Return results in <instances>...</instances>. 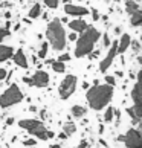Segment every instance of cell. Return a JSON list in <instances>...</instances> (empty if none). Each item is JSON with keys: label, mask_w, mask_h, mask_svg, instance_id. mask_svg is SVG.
<instances>
[{"label": "cell", "mask_w": 142, "mask_h": 148, "mask_svg": "<svg viewBox=\"0 0 142 148\" xmlns=\"http://www.w3.org/2000/svg\"><path fill=\"white\" fill-rule=\"evenodd\" d=\"M46 37L54 51H63L66 47V31H64L60 18H54L52 21H49L46 28Z\"/></svg>", "instance_id": "6da1fadb"}, {"label": "cell", "mask_w": 142, "mask_h": 148, "mask_svg": "<svg viewBox=\"0 0 142 148\" xmlns=\"http://www.w3.org/2000/svg\"><path fill=\"white\" fill-rule=\"evenodd\" d=\"M113 95L112 86H95L87 90V101L93 110H101Z\"/></svg>", "instance_id": "7a4b0ae2"}, {"label": "cell", "mask_w": 142, "mask_h": 148, "mask_svg": "<svg viewBox=\"0 0 142 148\" xmlns=\"http://www.w3.org/2000/svg\"><path fill=\"white\" fill-rule=\"evenodd\" d=\"M99 32L98 29L95 28H87L81 37L78 38V41H76V47H75V57L76 58H81L87 55V53L92 52V49H93L95 43L98 41V38H99Z\"/></svg>", "instance_id": "3957f363"}, {"label": "cell", "mask_w": 142, "mask_h": 148, "mask_svg": "<svg viewBox=\"0 0 142 148\" xmlns=\"http://www.w3.org/2000/svg\"><path fill=\"white\" fill-rule=\"evenodd\" d=\"M19 127L29 131V134L35 136V138L41 139V140H47V139L54 138V131H49L45 127V124L37 119H21L19 121Z\"/></svg>", "instance_id": "277c9868"}, {"label": "cell", "mask_w": 142, "mask_h": 148, "mask_svg": "<svg viewBox=\"0 0 142 148\" xmlns=\"http://www.w3.org/2000/svg\"><path fill=\"white\" fill-rule=\"evenodd\" d=\"M23 101V92L20 90L17 84H11L2 95H0V107L2 108H9Z\"/></svg>", "instance_id": "5b68a950"}, {"label": "cell", "mask_w": 142, "mask_h": 148, "mask_svg": "<svg viewBox=\"0 0 142 148\" xmlns=\"http://www.w3.org/2000/svg\"><path fill=\"white\" fill-rule=\"evenodd\" d=\"M75 89H76V76L75 75H66V78L61 81L60 89H58L60 98L61 99H69L73 95Z\"/></svg>", "instance_id": "8992f818"}, {"label": "cell", "mask_w": 142, "mask_h": 148, "mask_svg": "<svg viewBox=\"0 0 142 148\" xmlns=\"http://www.w3.org/2000/svg\"><path fill=\"white\" fill-rule=\"evenodd\" d=\"M32 79V86L40 87V89H45V87L49 86V75L45 70H37V72L31 76Z\"/></svg>", "instance_id": "52a82bcc"}, {"label": "cell", "mask_w": 142, "mask_h": 148, "mask_svg": "<svg viewBox=\"0 0 142 148\" xmlns=\"http://www.w3.org/2000/svg\"><path fill=\"white\" fill-rule=\"evenodd\" d=\"M64 12L69 15H76V17H81V15H87L89 14V9H86L84 6H78V5H64Z\"/></svg>", "instance_id": "ba28073f"}, {"label": "cell", "mask_w": 142, "mask_h": 148, "mask_svg": "<svg viewBox=\"0 0 142 148\" xmlns=\"http://www.w3.org/2000/svg\"><path fill=\"white\" fill-rule=\"evenodd\" d=\"M12 60H14V63L17 64L19 67H21V69H28L29 67V66H28V58H26L23 49H17V52L14 51Z\"/></svg>", "instance_id": "9c48e42d"}, {"label": "cell", "mask_w": 142, "mask_h": 148, "mask_svg": "<svg viewBox=\"0 0 142 148\" xmlns=\"http://www.w3.org/2000/svg\"><path fill=\"white\" fill-rule=\"evenodd\" d=\"M116 49H118V47H116V43H115L113 47L110 49V52L107 53V57H106L104 60H102V63H101V66H99V70H101V72H106V70L108 69V66L112 64L115 55H116Z\"/></svg>", "instance_id": "30bf717a"}, {"label": "cell", "mask_w": 142, "mask_h": 148, "mask_svg": "<svg viewBox=\"0 0 142 148\" xmlns=\"http://www.w3.org/2000/svg\"><path fill=\"white\" fill-rule=\"evenodd\" d=\"M69 28L72 29L73 32H78V34H83V32L89 28L87 26V23L84 20H80V18H76V20H72V21H69Z\"/></svg>", "instance_id": "8fae6325"}, {"label": "cell", "mask_w": 142, "mask_h": 148, "mask_svg": "<svg viewBox=\"0 0 142 148\" xmlns=\"http://www.w3.org/2000/svg\"><path fill=\"white\" fill-rule=\"evenodd\" d=\"M14 55V49L11 46H5V45H0V63L6 61V60L12 58Z\"/></svg>", "instance_id": "7c38bea8"}, {"label": "cell", "mask_w": 142, "mask_h": 148, "mask_svg": "<svg viewBox=\"0 0 142 148\" xmlns=\"http://www.w3.org/2000/svg\"><path fill=\"white\" fill-rule=\"evenodd\" d=\"M127 144L130 148H139L142 145V142L139 140V136L138 133H134V131H130L128 136H127Z\"/></svg>", "instance_id": "4fadbf2b"}, {"label": "cell", "mask_w": 142, "mask_h": 148, "mask_svg": "<svg viewBox=\"0 0 142 148\" xmlns=\"http://www.w3.org/2000/svg\"><path fill=\"white\" fill-rule=\"evenodd\" d=\"M29 18H38L41 15V5L40 3H34L29 9Z\"/></svg>", "instance_id": "5bb4252c"}, {"label": "cell", "mask_w": 142, "mask_h": 148, "mask_svg": "<svg viewBox=\"0 0 142 148\" xmlns=\"http://www.w3.org/2000/svg\"><path fill=\"white\" fill-rule=\"evenodd\" d=\"M70 112H72V114H73L75 118H83L84 114H86V108L83 106H73Z\"/></svg>", "instance_id": "9a60e30c"}, {"label": "cell", "mask_w": 142, "mask_h": 148, "mask_svg": "<svg viewBox=\"0 0 142 148\" xmlns=\"http://www.w3.org/2000/svg\"><path fill=\"white\" fill-rule=\"evenodd\" d=\"M52 69L57 73H63V72H66V64L61 61H52Z\"/></svg>", "instance_id": "2e32d148"}, {"label": "cell", "mask_w": 142, "mask_h": 148, "mask_svg": "<svg viewBox=\"0 0 142 148\" xmlns=\"http://www.w3.org/2000/svg\"><path fill=\"white\" fill-rule=\"evenodd\" d=\"M63 130H64V133H66V136H70V134H73L76 131V127H75V124H72V122H66L64 127H63Z\"/></svg>", "instance_id": "e0dca14e"}, {"label": "cell", "mask_w": 142, "mask_h": 148, "mask_svg": "<svg viewBox=\"0 0 142 148\" xmlns=\"http://www.w3.org/2000/svg\"><path fill=\"white\" fill-rule=\"evenodd\" d=\"M47 47H49V43H41V47H40V51H38V58H46L47 55Z\"/></svg>", "instance_id": "ac0fdd59"}, {"label": "cell", "mask_w": 142, "mask_h": 148, "mask_svg": "<svg viewBox=\"0 0 142 148\" xmlns=\"http://www.w3.org/2000/svg\"><path fill=\"white\" fill-rule=\"evenodd\" d=\"M43 3L51 9H57L58 5H60V0H43Z\"/></svg>", "instance_id": "d6986e66"}, {"label": "cell", "mask_w": 142, "mask_h": 148, "mask_svg": "<svg viewBox=\"0 0 142 148\" xmlns=\"http://www.w3.org/2000/svg\"><path fill=\"white\" fill-rule=\"evenodd\" d=\"M128 35H124L122 37V40H121V45H119V52H124L125 49H127V46H128Z\"/></svg>", "instance_id": "ffe728a7"}, {"label": "cell", "mask_w": 142, "mask_h": 148, "mask_svg": "<svg viewBox=\"0 0 142 148\" xmlns=\"http://www.w3.org/2000/svg\"><path fill=\"white\" fill-rule=\"evenodd\" d=\"M23 145H26V147H34V145H37V140H35V139H25V140H23Z\"/></svg>", "instance_id": "44dd1931"}, {"label": "cell", "mask_w": 142, "mask_h": 148, "mask_svg": "<svg viewBox=\"0 0 142 148\" xmlns=\"http://www.w3.org/2000/svg\"><path fill=\"white\" fill-rule=\"evenodd\" d=\"M8 35H9V31H8V29H5V28H0V41H2L5 37H8Z\"/></svg>", "instance_id": "7402d4cb"}, {"label": "cell", "mask_w": 142, "mask_h": 148, "mask_svg": "<svg viewBox=\"0 0 142 148\" xmlns=\"http://www.w3.org/2000/svg\"><path fill=\"white\" fill-rule=\"evenodd\" d=\"M69 60H70L69 53H63V55L58 57V61H61V63H66V61H69Z\"/></svg>", "instance_id": "603a6c76"}, {"label": "cell", "mask_w": 142, "mask_h": 148, "mask_svg": "<svg viewBox=\"0 0 142 148\" xmlns=\"http://www.w3.org/2000/svg\"><path fill=\"white\" fill-rule=\"evenodd\" d=\"M104 118H106V121H112V118H113V108H107Z\"/></svg>", "instance_id": "cb8c5ba5"}, {"label": "cell", "mask_w": 142, "mask_h": 148, "mask_svg": "<svg viewBox=\"0 0 142 148\" xmlns=\"http://www.w3.org/2000/svg\"><path fill=\"white\" fill-rule=\"evenodd\" d=\"M6 75H8L6 70H5L3 67H0V81H2V79H6Z\"/></svg>", "instance_id": "d4e9b609"}, {"label": "cell", "mask_w": 142, "mask_h": 148, "mask_svg": "<svg viewBox=\"0 0 142 148\" xmlns=\"http://www.w3.org/2000/svg\"><path fill=\"white\" fill-rule=\"evenodd\" d=\"M76 38H78L76 32H72V34H69V40H70V41H76Z\"/></svg>", "instance_id": "484cf974"}, {"label": "cell", "mask_w": 142, "mask_h": 148, "mask_svg": "<svg viewBox=\"0 0 142 148\" xmlns=\"http://www.w3.org/2000/svg\"><path fill=\"white\" fill-rule=\"evenodd\" d=\"M106 81H107V83L110 84V86L115 84V78H113V76H106Z\"/></svg>", "instance_id": "4316f807"}, {"label": "cell", "mask_w": 142, "mask_h": 148, "mask_svg": "<svg viewBox=\"0 0 142 148\" xmlns=\"http://www.w3.org/2000/svg\"><path fill=\"white\" fill-rule=\"evenodd\" d=\"M23 83H26L28 86H32V79L29 78V76H23Z\"/></svg>", "instance_id": "83f0119b"}, {"label": "cell", "mask_w": 142, "mask_h": 148, "mask_svg": "<svg viewBox=\"0 0 142 148\" xmlns=\"http://www.w3.org/2000/svg\"><path fill=\"white\" fill-rule=\"evenodd\" d=\"M14 124V118H8L6 119V125H12Z\"/></svg>", "instance_id": "f1b7e54d"}, {"label": "cell", "mask_w": 142, "mask_h": 148, "mask_svg": "<svg viewBox=\"0 0 142 148\" xmlns=\"http://www.w3.org/2000/svg\"><path fill=\"white\" fill-rule=\"evenodd\" d=\"M66 138H67L66 133H61V134H60V139H66Z\"/></svg>", "instance_id": "f546056e"}, {"label": "cell", "mask_w": 142, "mask_h": 148, "mask_svg": "<svg viewBox=\"0 0 142 148\" xmlns=\"http://www.w3.org/2000/svg\"><path fill=\"white\" fill-rule=\"evenodd\" d=\"M51 148H61V147H60V145H52Z\"/></svg>", "instance_id": "4dcf8cb0"}]
</instances>
